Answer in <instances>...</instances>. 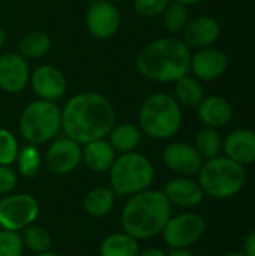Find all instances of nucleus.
Masks as SVG:
<instances>
[{"mask_svg": "<svg viewBox=\"0 0 255 256\" xmlns=\"http://www.w3.org/2000/svg\"><path fill=\"white\" fill-rule=\"evenodd\" d=\"M171 0H132L134 10L144 18H153L162 15Z\"/></svg>", "mask_w": 255, "mask_h": 256, "instance_id": "2f4dec72", "label": "nucleus"}, {"mask_svg": "<svg viewBox=\"0 0 255 256\" xmlns=\"http://www.w3.org/2000/svg\"><path fill=\"white\" fill-rule=\"evenodd\" d=\"M117 195L111 188L98 186L90 189L83 198V208L90 218H104L116 206Z\"/></svg>", "mask_w": 255, "mask_h": 256, "instance_id": "412c9836", "label": "nucleus"}, {"mask_svg": "<svg viewBox=\"0 0 255 256\" xmlns=\"http://www.w3.org/2000/svg\"><path fill=\"white\" fill-rule=\"evenodd\" d=\"M243 254L246 256H255V230H252L243 242Z\"/></svg>", "mask_w": 255, "mask_h": 256, "instance_id": "72a5a7b5", "label": "nucleus"}, {"mask_svg": "<svg viewBox=\"0 0 255 256\" xmlns=\"http://www.w3.org/2000/svg\"><path fill=\"white\" fill-rule=\"evenodd\" d=\"M114 124V106L101 93H77L62 106V132L81 146L107 138Z\"/></svg>", "mask_w": 255, "mask_h": 256, "instance_id": "f257e3e1", "label": "nucleus"}, {"mask_svg": "<svg viewBox=\"0 0 255 256\" xmlns=\"http://www.w3.org/2000/svg\"><path fill=\"white\" fill-rule=\"evenodd\" d=\"M24 244L20 232L17 231H0V256H23Z\"/></svg>", "mask_w": 255, "mask_h": 256, "instance_id": "7c9ffc66", "label": "nucleus"}, {"mask_svg": "<svg viewBox=\"0 0 255 256\" xmlns=\"http://www.w3.org/2000/svg\"><path fill=\"white\" fill-rule=\"evenodd\" d=\"M182 122V106L174 96L165 92L150 93L138 110V128L143 135L152 140L164 141L176 136Z\"/></svg>", "mask_w": 255, "mask_h": 256, "instance_id": "20e7f679", "label": "nucleus"}, {"mask_svg": "<svg viewBox=\"0 0 255 256\" xmlns=\"http://www.w3.org/2000/svg\"><path fill=\"white\" fill-rule=\"evenodd\" d=\"M24 249H29L30 252L39 255L44 252H48L53 243L51 234L47 228L41 226V225H29L24 230L20 231Z\"/></svg>", "mask_w": 255, "mask_h": 256, "instance_id": "a878e982", "label": "nucleus"}, {"mask_svg": "<svg viewBox=\"0 0 255 256\" xmlns=\"http://www.w3.org/2000/svg\"><path fill=\"white\" fill-rule=\"evenodd\" d=\"M173 2H177V3L191 6V4H198V3H201V2H204V0H173Z\"/></svg>", "mask_w": 255, "mask_h": 256, "instance_id": "4c0bfd02", "label": "nucleus"}, {"mask_svg": "<svg viewBox=\"0 0 255 256\" xmlns=\"http://www.w3.org/2000/svg\"><path fill=\"white\" fill-rule=\"evenodd\" d=\"M36 256H60V255H57V254H53V252H44V254H39V255H36Z\"/></svg>", "mask_w": 255, "mask_h": 256, "instance_id": "ea45409f", "label": "nucleus"}, {"mask_svg": "<svg viewBox=\"0 0 255 256\" xmlns=\"http://www.w3.org/2000/svg\"><path fill=\"white\" fill-rule=\"evenodd\" d=\"M6 40H8V34H6V32L0 27V50L5 46V44H6Z\"/></svg>", "mask_w": 255, "mask_h": 256, "instance_id": "e433bc0d", "label": "nucleus"}, {"mask_svg": "<svg viewBox=\"0 0 255 256\" xmlns=\"http://www.w3.org/2000/svg\"><path fill=\"white\" fill-rule=\"evenodd\" d=\"M110 188L117 196H131L149 189L155 180L152 160L135 152L122 153L110 168Z\"/></svg>", "mask_w": 255, "mask_h": 256, "instance_id": "423d86ee", "label": "nucleus"}, {"mask_svg": "<svg viewBox=\"0 0 255 256\" xmlns=\"http://www.w3.org/2000/svg\"><path fill=\"white\" fill-rule=\"evenodd\" d=\"M224 156L246 166L255 164V130L252 129H236L231 130L222 144Z\"/></svg>", "mask_w": 255, "mask_h": 256, "instance_id": "a211bd4d", "label": "nucleus"}, {"mask_svg": "<svg viewBox=\"0 0 255 256\" xmlns=\"http://www.w3.org/2000/svg\"><path fill=\"white\" fill-rule=\"evenodd\" d=\"M206 98L204 87L194 75H185L174 82V99L180 106L197 108Z\"/></svg>", "mask_w": 255, "mask_h": 256, "instance_id": "5701e85b", "label": "nucleus"}, {"mask_svg": "<svg viewBox=\"0 0 255 256\" xmlns=\"http://www.w3.org/2000/svg\"><path fill=\"white\" fill-rule=\"evenodd\" d=\"M224 256H246L243 254V250H233V252H228L227 255Z\"/></svg>", "mask_w": 255, "mask_h": 256, "instance_id": "58836bf2", "label": "nucleus"}, {"mask_svg": "<svg viewBox=\"0 0 255 256\" xmlns=\"http://www.w3.org/2000/svg\"><path fill=\"white\" fill-rule=\"evenodd\" d=\"M111 147L116 150V153H129L135 152L143 140V132L138 128V124L134 123H122L114 124L107 136Z\"/></svg>", "mask_w": 255, "mask_h": 256, "instance_id": "4be33fe9", "label": "nucleus"}, {"mask_svg": "<svg viewBox=\"0 0 255 256\" xmlns=\"http://www.w3.org/2000/svg\"><path fill=\"white\" fill-rule=\"evenodd\" d=\"M191 48L179 38L165 36L143 46L135 58L141 76L153 82H176L189 74Z\"/></svg>", "mask_w": 255, "mask_h": 256, "instance_id": "f03ea898", "label": "nucleus"}, {"mask_svg": "<svg viewBox=\"0 0 255 256\" xmlns=\"http://www.w3.org/2000/svg\"><path fill=\"white\" fill-rule=\"evenodd\" d=\"M222 144L224 138L218 132V129L212 128H203L197 132L194 147L198 150V153L203 156V159H212L222 153Z\"/></svg>", "mask_w": 255, "mask_h": 256, "instance_id": "bb28decb", "label": "nucleus"}, {"mask_svg": "<svg viewBox=\"0 0 255 256\" xmlns=\"http://www.w3.org/2000/svg\"><path fill=\"white\" fill-rule=\"evenodd\" d=\"M198 118L206 128L221 129L227 126L233 118V106L231 104L219 94L206 96L201 104L197 106Z\"/></svg>", "mask_w": 255, "mask_h": 256, "instance_id": "6ab92c4d", "label": "nucleus"}, {"mask_svg": "<svg viewBox=\"0 0 255 256\" xmlns=\"http://www.w3.org/2000/svg\"><path fill=\"white\" fill-rule=\"evenodd\" d=\"M35 94L38 99L57 102L60 100L68 90V81L65 74L53 64H39L30 72V81Z\"/></svg>", "mask_w": 255, "mask_h": 256, "instance_id": "f8f14e48", "label": "nucleus"}, {"mask_svg": "<svg viewBox=\"0 0 255 256\" xmlns=\"http://www.w3.org/2000/svg\"><path fill=\"white\" fill-rule=\"evenodd\" d=\"M15 164L20 176L24 178H35L42 165V156L38 146L26 144L24 147H20Z\"/></svg>", "mask_w": 255, "mask_h": 256, "instance_id": "cd10ccee", "label": "nucleus"}, {"mask_svg": "<svg viewBox=\"0 0 255 256\" xmlns=\"http://www.w3.org/2000/svg\"><path fill=\"white\" fill-rule=\"evenodd\" d=\"M171 216L173 206L165 194L149 188L128 196L122 208L120 224L123 232L140 242L159 236Z\"/></svg>", "mask_w": 255, "mask_h": 256, "instance_id": "7ed1b4c3", "label": "nucleus"}, {"mask_svg": "<svg viewBox=\"0 0 255 256\" xmlns=\"http://www.w3.org/2000/svg\"><path fill=\"white\" fill-rule=\"evenodd\" d=\"M30 68L27 60L14 51L0 56V90L9 94L21 93L30 81Z\"/></svg>", "mask_w": 255, "mask_h": 256, "instance_id": "4468645a", "label": "nucleus"}, {"mask_svg": "<svg viewBox=\"0 0 255 256\" xmlns=\"http://www.w3.org/2000/svg\"><path fill=\"white\" fill-rule=\"evenodd\" d=\"M83 162V146L77 141L63 136H56L45 152L44 164L54 176H68L75 171Z\"/></svg>", "mask_w": 255, "mask_h": 256, "instance_id": "9d476101", "label": "nucleus"}, {"mask_svg": "<svg viewBox=\"0 0 255 256\" xmlns=\"http://www.w3.org/2000/svg\"><path fill=\"white\" fill-rule=\"evenodd\" d=\"M183 42L189 48H207L213 46V44L221 36V24L216 18L209 15H200L188 21L183 32Z\"/></svg>", "mask_w": 255, "mask_h": 256, "instance_id": "dca6fc26", "label": "nucleus"}, {"mask_svg": "<svg viewBox=\"0 0 255 256\" xmlns=\"http://www.w3.org/2000/svg\"><path fill=\"white\" fill-rule=\"evenodd\" d=\"M228 69V57L222 50L207 46L200 48L191 56L189 72L203 81H215L221 78Z\"/></svg>", "mask_w": 255, "mask_h": 256, "instance_id": "2eb2a0df", "label": "nucleus"}, {"mask_svg": "<svg viewBox=\"0 0 255 256\" xmlns=\"http://www.w3.org/2000/svg\"><path fill=\"white\" fill-rule=\"evenodd\" d=\"M84 2H87L89 4H92V3H95V2H98V0H84Z\"/></svg>", "mask_w": 255, "mask_h": 256, "instance_id": "79ce46f5", "label": "nucleus"}, {"mask_svg": "<svg viewBox=\"0 0 255 256\" xmlns=\"http://www.w3.org/2000/svg\"><path fill=\"white\" fill-rule=\"evenodd\" d=\"M110 2H113V3H125V2H128V0H110Z\"/></svg>", "mask_w": 255, "mask_h": 256, "instance_id": "a19ab883", "label": "nucleus"}, {"mask_svg": "<svg viewBox=\"0 0 255 256\" xmlns=\"http://www.w3.org/2000/svg\"><path fill=\"white\" fill-rule=\"evenodd\" d=\"M206 231V220L195 212L171 216L162 230V238L170 249H189Z\"/></svg>", "mask_w": 255, "mask_h": 256, "instance_id": "6e6552de", "label": "nucleus"}, {"mask_svg": "<svg viewBox=\"0 0 255 256\" xmlns=\"http://www.w3.org/2000/svg\"><path fill=\"white\" fill-rule=\"evenodd\" d=\"M39 202L29 194H9L0 198V226L2 230L20 232L36 222Z\"/></svg>", "mask_w": 255, "mask_h": 256, "instance_id": "1a4fd4ad", "label": "nucleus"}, {"mask_svg": "<svg viewBox=\"0 0 255 256\" xmlns=\"http://www.w3.org/2000/svg\"><path fill=\"white\" fill-rule=\"evenodd\" d=\"M162 192L165 194L171 206H177L182 208H195L203 202L206 196L198 182L183 176L170 180Z\"/></svg>", "mask_w": 255, "mask_h": 256, "instance_id": "f3484780", "label": "nucleus"}, {"mask_svg": "<svg viewBox=\"0 0 255 256\" xmlns=\"http://www.w3.org/2000/svg\"><path fill=\"white\" fill-rule=\"evenodd\" d=\"M117 153L107 138L96 140L83 146V162L93 172H108Z\"/></svg>", "mask_w": 255, "mask_h": 256, "instance_id": "aec40b11", "label": "nucleus"}, {"mask_svg": "<svg viewBox=\"0 0 255 256\" xmlns=\"http://www.w3.org/2000/svg\"><path fill=\"white\" fill-rule=\"evenodd\" d=\"M188 21H189V10H188L186 4L171 0L170 4L167 6V9L162 12L164 28L171 34L182 33L185 26L188 24Z\"/></svg>", "mask_w": 255, "mask_h": 256, "instance_id": "c85d7f7f", "label": "nucleus"}, {"mask_svg": "<svg viewBox=\"0 0 255 256\" xmlns=\"http://www.w3.org/2000/svg\"><path fill=\"white\" fill-rule=\"evenodd\" d=\"M18 184V174L6 165H0V196L9 195Z\"/></svg>", "mask_w": 255, "mask_h": 256, "instance_id": "473e14b6", "label": "nucleus"}, {"mask_svg": "<svg viewBox=\"0 0 255 256\" xmlns=\"http://www.w3.org/2000/svg\"><path fill=\"white\" fill-rule=\"evenodd\" d=\"M51 50V39L42 30L26 33L18 44V52L26 60H38L45 57Z\"/></svg>", "mask_w": 255, "mask_h": 256, "instance_id": "393cba45", "label": "nucleus"}, {"mask_svg": "<svg viewBox=\"0 0 255 256\" xmlns=\"http://www.w3.org/2000/svg\"><path fill=\"white\" fill-rule=\"evenodd\" d=\"M18 128L27 144L51 142L62 130V108L57 102L35 99L23 108Z\"/></svg>", "mask_w": 255, "mask_h": 256, "instance_id": "0eeeda50", "label": "nucleus"}, {"mask_svg": "<svg viewBox=\"0 0 255 256\" xmlns=\"http://www.w3.org/2000/svg\"><path fill=\"white\" fill-rule=\"evenodd\" d=\"M162 162L170 171L183 177H189L198 174L204 159L194 147V144L176 141L164 148Z\"/></svg>", "mask_w": 255, "mask_h": 256, "instance_id": "ddd939ff", "label": "nucleus"}, {"mask_svg": "<svg viewBox=\"0 0 255 256\" xmlns=\"http://www.w3.org/2000/svg\"><path fill=\"white\" fill-rule=\"evenodd\" d=\"M138 256H167V254L161 249H146L144 252H140Z\"/></svg>", "mask_w": 255, "mask_h": 256, "instance_id": "c9c22d12", "label": "nucleus"}, {"mask_svg": "<svg viewBox=\"0 0 255 256\" xmlns=\"http://www.w3.org/2000/svg\"><path fill=\"white\" fill-rule=\"evenodd\" d=\"M140 243L126 232L107 236L99 244V256H138Z\"/></svg>", "mask_w": 255, "mask_h": 256, "instance_id": "b1692460", "label": "nucleus"}, {"mask_svg": "<svg viewBox=\"0 0 255 256\" xmlns=\"http://www.w3.org/2000/svg\"><path fill=\"white\" fill-rule=\"evenodd\" d=\"M167 256H195L189 249H170Z\"/></svg>", "mask_w": 255, "mask_h": 256, "instance_id": "f704fd0d", "label": "nucleus"}, {"mask_svg": "<svg viewBox=\"0 0 255 256\" xmlns=\"http://www.w3.org/2000/svg\"><path fill=\"white\" fill-rule=\"evenodd\" d=\"M246 168L227 156L206 159L198 171V184L213 200H231L245 188Z\"/></svg>", "mask_w": 255, "mask_h": 256, "instance_id": "39448f33", "label": "nucleus"}, {"mask_svg": "<svg viewBox=\"0 0 255 256\" xmlns=\"http://www.w3.org/2000/svg\"><path fill=\"white\" fill-rule=\"evenodd\" d=\"M122 15L116 3L110 0H98L89 4L86 12V28L99 40L111 39L120 28Z\"/></svg>", "mask_w": 255, "mask_h": 256, "instance_id": "9b49d317", "label": "nucleus"}, {"mask_svg": "<svg viewBox=\"0 0 255 256\" xmlns=\"http://www.w3.org/2000/svg\"><path fill=\"white\" fill-rule=\"evenodd\" d=\"M20 144L17 136L6 128H0V165L12 166L17 160Z\"/></svg>", "mask_w": 255, "mask_h": 256, "instance_id": "c756f323", "label": "nucleus"}]
</instances>
